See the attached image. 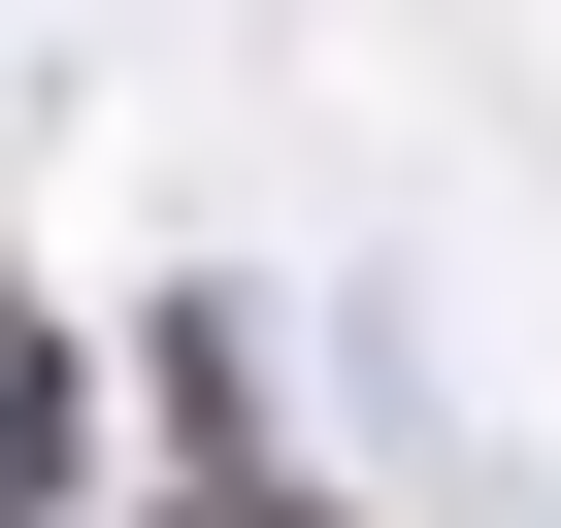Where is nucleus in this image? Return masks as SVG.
<instances>
[{"label": "nucleus", "instance_id": "f03ea898", "mask_svg": "<svg viewBox=\"0 0 561 528\" xmlns=\"http://www.w3.org/2000/svg\"><path fill=\"white\" fill-rule=\"evenodd\" d=\"M165 528H331V495H298V462H264V495H165Z\"/></svg>", "mask_w": 561, "mask_h": 528}, {"label": "nucleus", "instance_id": "f257e3e1", "mask_svg": "<svg viewBox=\"0 0 561 528\" xmlns=\"http://www.w3.org/2000/svg\"><path fill=\"white\" fill-rule=\"evenodd\" d=\"M133 397H165V495H264V298H133Z\"/></svg>", "mask_w": 561, "mask_h": 528}]
</instances>
